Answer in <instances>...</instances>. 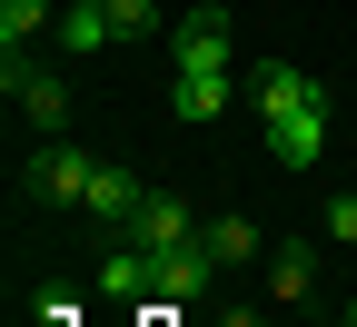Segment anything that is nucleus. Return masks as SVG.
I'll return each mask as SVG.
<instances>
[{
	"instance_id": "0eeeda50",
	"label": "nucleus",
	"mask_w": 357,
	"mask_h": 327,
	"mask_svg": "<svg viewBox=\"0 0 357 327\" xmlns=\"http://www.w3.org/2000/svg\"><path fill=\"white\" fill-rule=\"evenodd\" d=\"M189 238H199V228H189V208L149 189V208H139V228H129V248H149V258H169V248H189Z\"/></svg>"
},
{
	"instance_id": "f03ea898",
	"label": "nucleus",
	"mask_w": 357,
	"mask_h": 327,
	"mask_svg": "<svg viewBox=\"0 0 357 327\" xmlns=\"http://www.w3.org/2000/svg\"><path fill=\"white\" fill-rule=\"evenodd\" d=\"M89 178H100V159L70 149V139H50V149L30 159V199L40 208H89Z\"/></svg>"
},
{
	"instance_id": "f8f14e48",
	"label": "nucleus",
	"mask_w": 357,
	"mask_h": 327,
	"mask_svg": "<svg viewBox=\"0 0 357 327\" xmlns=\"http://www.w3.org/2000/svg\"><path fill=\"white\" fill-rule=\"evenodd\" d=\"M30 30H50V0H0V40H10V50H20Z\"/></svg>"
},
{
	"instance_id": "423d86ee",
	"label": "nucleus",
	"mask_w": 357,
	"mask_h": 327,
	"mask_svg": "<svg viewBox=\"0 0 357 327\" xmlns=\"http://www.w3.org/2000/svg\"><path fill=\"white\" fill-rule=\"evenodd\" d=\"M208 288H218L208 238H189V248H169V258H159V307H189V298H208Z\"/></svg>"
},
{
	"instance_id": "39448f33",
	"label": "nucleus",
	"mask_w": 357,
	"mask_h": 327,
	"mask_svg": "<svg viewBox=\"0 0 357 327\" xmlns=\"http://www.w3.org/2000/svg\"><path fill=\"white\" fill-rule=\"evenodd\" d=\"M139 208H149V189H139L129 169H109V159H100V178H89V218H100L109 238H129V228H139Z\"/></svg>"
},
{
	"instance_id": "4468645a",
	"label": "nucleus",
	"mask_w": 357,
	"mask_h": 327,
	"mask_svg": "<svg viewBox=\"0 0 357 327\" xmlns=\"http://www.w3.org/2000/svg\"><path fill=\"white\" fill-rule=\"evenodd\" d=\"M328 238H337V248H357V189H337V199H328Z\"/></svg>"
},
{
	"instance_id": "ddd939ff",
	"label": "nucleus",
	"mask_w": 357,
	"mask_h": 327,
	"mask_svg": "<svg viewBox=\"0 0 357 327\" xmlns=\"http://www.w3.org/2000/svg\"><path fill=\"white\" fill-rule=\"evenodd\" d=\"M109 20H119V40H149L159 30V0H109Z\"/></svg>"
},
{
	"instance_id": "9b49d317",
	"label": "nucleus",
	"mask_w": 357,
	"mask_h": 327,
	"mask_svg": "<svg viewBox=\"0 0 357 327\" xmlns=\"http://www.w3.org/2000/svg\"><path fill=\"white\" fill-rule=\"evenodd\" d=\"M199 238H208V258H218V268H238V258H258V228H248V218H208Z\"/></svg>"
},
{
	"instance_id": "9d476101",
	"label": "nucleus",
	"mask_w": 357,
	"mask_h": 327,
	"mask_svg": "<svg viewBox=\"0 0 357 327\" xmlns=\"http://www.w3.org/2000/svg\"><path fill=\"white\" fill-rule=\"evenodd\" d=\"M268 288H278V298L298 307L307 288H318V258H307V248H278V258H268Z\"/></svg>"
},
{
	"instance_id": "7ed1b4c3",
	"label": "nucleus",
	"mask_w": 357,
	"mask_h": 327,
	"mask_svg": "<svg viewBox=\"0 0 357 327\" xmlns=\"http://www.w3.org/2000/svg\"><path fill=\"white\" fill-rule=\"evenodd\" d=\"M10 100H20V119H30V129H50V139H60V119H70V79L30 70V60L10 50Z\"/></svg>"
},
{
	"instance_id": "f257e3e1",
	"label": "nucleus",
	"mask_w": 357,
	"mask_h": 327,
	"mask_svg": "<svg viewBox=\"0 0 357 327\" xmlns=\"http://www.w3.org/2000/svg\"><path fill=\"white\" fill-rule=\"evenodd\" d=\"M248 89H258V109H268V149H278V159H318V149H328V89L307 79V70L258 60Z\"/></svg>"
},
{
	"instance_id": "20e7f679",
	"label": "nucleus",
	"mask_w": 357,
	"mask_h": 327,
	"mask_svg": "<svg viewBox=\"0 0 357 327\" xmlns=\"http://www.w3.org/2000/svg\"><path fill=\"white\" fill-rule=\"evenodd\" d=\"M178 70H229V10L218 0L178 10Z\"/></svg>"
},
{
	"instance_id": "6e6552de",
	"label": "nucleus",
	"mask_w": 357,
	"mask_h": 327,
	"mask_svg": "<svg viewBox=\"0 0 357 327\" xmlns=\"http://www.w3.org/2000/svg\"><path fill=\"white\" fill-rule=\"evenodd\" d=\"M169 100H178V119H189V129H208L218 109H229V70H178Z\"/></svg>"
},
{
	"instance_id": "1a4fd4ad",
	"label": "nucleus",
	"mask_w": 357,
	"mask_h": 327,
	"mask_svg": "<svg viewBox=\"0 0 357 327\" xmlns=\"http://www.w3.org/2000/svg\"><path fill=\"white\" fill-rule=\"evenodd\" d=\"M109 40H119V20H109V0H70V10H60V50H109Z\"/></svg>"
}]
</instances>
